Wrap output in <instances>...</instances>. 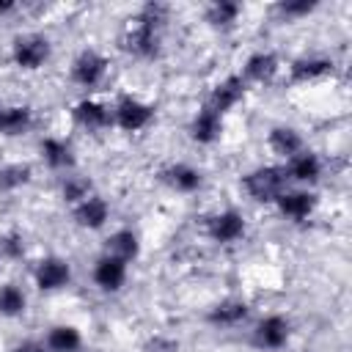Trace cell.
I'll use <instances>...</instances> for the list:
<instances>
[{"mask_svg": "<svg viewBox=\"0 0 352 352\" xmlns=\"http://www.w3.org/2000/svg\"><path fill=\"white\" fill-rule=\"evenodd\" d=\"M110 113H113V124L124 132H140L154 121V104H148L138 96H129V94L118 96V102L113 104Z\"/></svg>", "mask_w": 352, "mask_h": 352, "instance_id": "cell-4", "label": "cell"}, {"mask_svg": "<svg viewBox=\"0 0 352 352\" xmlns=\"http://www.w3.org/2000/svg\"><path fill=\"white\" fill-rule=\"evenodd\" d=\"M206 22L212 25V28H220V30H228V28H234L236 22H239V16H242V6L236 3V0H214V3H209L206 6Z\"/></svg>", "mask_w": 352, "mask_h": 352, "instance_id": "cell-25", "label": "cell"}, {"mask_svg": "<svg viewBox=\"0 0 352 352\" xmlns=\"http://www.w3.org/2000/svg\"><path fill=\"white\" fill-rule=\"evenodd\" d=\"M72 217H74V223L80 226V228H88V231H99L107 220H110V204L102 198V195H88L85 201H80L77 206H74V212H72Z\"/></svg>", "mask_w": 352, "mask_h": 352, "instance_id": "cell-15", "label": "cell"}, {"mask_svg": "<svg viewBox=\"0 0 352 352\" xmlns=\"http://www.w3.org/2000/svg\"><path fill=\"white\" fill-rule=\"evenodd\" d=\"M286 179H292V182H300V184H314V182H319V176H322V160L314 154V151H300V154H294L292 160H286Z\"/></svg>", "mask_w": 352, "mask_h": 352, "instance_id": "cell-19", "label": "cell"}, {"mask_svg": "<svg viewBox=\"0 0 352 352\" xmlns=\"http://www.w3.org/2000/svg\"><path fill=\"white\" fill-rule=\"evenodd\" d=\"M143 352H179V341L170 336H154L143 344Z\"/></svg>", "mask_w": 352, "mask_h": 352, "instance_id": "cell-31", "label": "cell"}, {"mask_svg": "<svg viewBox=\"0 0 352 352\" xmlns=\"http://www.w3.org/2000/svg\"><path fill=\"white\" fill-rule=\"evenodd\" d=\"M72 280V264L60 256H44L33 267V283L38 292H58Z\"/></svg>", "mask_w": 352, "mask_h": 352, "instance_id": "cell-7", "label": "cell"}, {"mask_svg": "<svg viewBox=\"0 0 352 352\" xmlns=\"http://www.w3.org/2000/svg\"><path fill=\"white\" fill-rule=\"evenodd\" d=\"M319 8L316 0H280L278 3V14L283 19H302L308 14H314Z\"/></svg>", "mask_w": 352, "mask_h": 352, "instance_id": "cell-29", "label": "cell"}, {"mask_svg": "<svg viewBox=\"0 0 352 352\" xmlns=\"http://www.w3.org/2000/svg\"><path fill=\"white\" fill-rule=\"evenodd\" d=\"M250 316V305L239 297H226L220 302H214L206 314V322L214 327H236Z\"/></svg>", "mask_w": 352, "mask_h": 352, "instance_id": "cell-17", "label": "cell"}, {"mask_svg": "<svg viewBox=\"0 0 352 352\" xmlns=\"http://www.w3.org/2000/svg\"><path fill=\"white\" fill-rule=\"evenodd\" d=\"M16 11V3L14 0H0V16H8Z\"/></svg>", "mask_w": 352, "mask_h": 352, "instance_id": "cell-33", "label": "cell"}, {"mask_svg": "<svg viewBox=\"0 0 352 352\" xmlns=\"http://www.w3.org/2000/svg\"><path fill=\"white\" fill-rule=\"evenodd\" d=\"M0 107H3V104H0Z\"/></svg>", "mask_w": 352, "mask_h": 352, "instance_id": "cell-34", "label": "cell"}, {"mask_svg": "<svg viewBox=\"0 0 352 352\" xmlns=\"http://www.w3.org/2000/svg\"><path fill=\"white\" fill-rule=\"evenodd\" d=\"M104 253H110V256H116V258L129 264V261H135L140 256V239H138V234L132 228H118V231H113L107 236V250Z\"/></svg>", "mask_w": 352, "mask_h": 352, "instance_id": "cell-23", "label": "cell"}, {"mask_svg": "<svg viewBox=\"0 0 352 352\" xmlns=\"http://www.w3.org/2000/svg\"><path fill=\"white\" fill-rule=\"evenodd\" d=\"M107 69H110V60L96 52V50H82L74 60H72V69H69V77L74 85L80 88H96L102 85V80L107 77Z\"/></svg>", "mask_w": 352, "mask_h": 352, "instance_id": "cell-5", "label": "cell"}, {"mask_svg": "<svg viewBox=\"0 0 352 352\" xmlns=\"http://www.w3.org/2000/svg\"><path fill=\"white\" fill-rule=\"evenodd\" d=\"M160 176H162V182H165L170 190L184 192V195L198 192L201 184H204V173H201L195 165H187V162H173V165L162 168Z\"/></svg>", "mask_w": 352, "mask_h": 352, "instance_id": "cell-16", "label": "cell"}, {"mask_svg": "<svg viewBox=\"0 0 352 352\" xmlns=\"http://www.w3.org/2000/svg\"><path fill=\"white\" fill-rule=\"evenodd\" d=\"M52 55V41L44 33H22L11 44V60L22 72H38Z\"/></svg>", "mask_w": 352, "mask_h": 352, "instance_id": "cell-2", "label": "cell"}, {"mask_svg": "<svg viewBox=\"0 0 352 352\" xmlns=\"http://www.w3.org/2000/svg\"><path fill=\"white\" fill-rule=\"evenodd\" d=\"M28 311V297L16 283H0V316L16 319Z\"/></svg>", "mask_w": 352, "mask_h": 352, "instance_id": "cell-26", "label": "cell"}, {"mask_svg": "<svg viewBox=\"0 0 352 352\" xmlns=\"http://www.w3.org/2000/svg\"><path fill=\"white\" fill-rule=\"evenodd\" d=\"M286 170L280 165H258L242 176L245 192L258 204H275L278 195L286 190Z\"/></svg>", "mask_w": 352, "mask_h": 352, "instance_id": "cell-1", "label": "cell"}, {"mask_svg": "<svg viewBox=\"0 0 352 352\" xmlns=\"http://www.w3.org/2000/svg\"><path fill=\"white\" fill-rule=\"evenodd\" d=\"M245 228H248L245 214L236 212V209H223V212H217L206 220V236L217 245H231V242L242 239Z\"/></svg>", "mask_w": 352, "mask_h": 352, "instance_id": "cell-6", "label": "cell"}, {"mask_svg": "<svg viewBox=\"0 0 352 352\" xmlns=\"http://www.w3.org/2000/svg\"><path fill=\"white\" fill-rule=\"evenodd\" d=\"M220 135H223V116L204 104L190 121V140L198 146H212L214 140H220Z\"/></svg>", "mask_w": 352, "mask_h": 352, "instance_id": "cell-14", "label": "cell"}, {"mask_svg": "<svg viewBox=\"0 0 352 352\" xmlns=\"http://www.w3.org/2000/svg\"><path fill=\"white\" fill-rule=\"evenodd\" d=\"M30 179H33V168L28 162H8V165H3L0 168V195L16 192Z\"/></svg>", "mask_w": 352, "mask_h": 352, "instance_id": "cell-27", "label": "cell"}, {"mask_svg": "<svg viewBox=\"0 0 352 352\" xmlns=\"http://www.w3.org/2000/svg\"><path fill=\"white\" fill-rule=\"evenodd\" d=\"M126 278H129V264L126 261H121V258H116L110 253H102L96 258V264H94V283L104 294L121 292L124 283H126Z\"/></svg>", "mask_w": 352, "mask_h": 352, "instance_id": "cell-9", "label": "cell"}, {"mask_svg": "<svg viewBox=\"0 0 352 352\" xmlns=\"http://www.w3.org/2000/svg\"><path fill=\"white\" fill-rule=\"evenodd\" d=\"M72 121L77 126L88 129V132H99V129H107L113 124V113H110V107L104 102L85 96V99L72 104Z\"/></svg>", "mask_w": 352, "mask_h": 352, "instance_id": "cell-11", "label": "cell"}, {"mask_svg": "<svg viewBox=\"0 0 352 352\" xmlns=\"http://www.w3.org/2000/svg\"><path fill=\"white\" fill-rule=\"evenodd\" d=\"M11 352H50V349H47L44 341H33V338H28V341H19Z\"/></svg>", "mask_w": 352, "mask_h": 352, "instance_id": "cell-32", "label": "cell"}, {"mask_svg": "<svg viewBox=\"0 0 352 352\" xmlns=\"http://www.w3.org/2000/svg\"><path fill=\"white\" fill-rule=\"evenodd\" d=\"M44 344H47L50 352H80V346H82V333H80L74 324H52V327L47 330Z\"/></svg>", "mask_w": 352, "mask_h": 352, "instance_id": "cell-24", "label": "cell"}, {"mask_svg": "<svg viewBox=\"0 0 352 352\" xmlns=\"http://www.w3.org/2000/svg\"><path fill=\"white\" fill-rule=\"evenodd\" d=\"M38 151H41V160L47 162V168H52V170H72L77 162L74 148L63 138H44L38 143Z\"/></svg>", "mask_w": 352, "mask_h": 352, "instance_id": "cell-22", "label": "cell"}, {"mask_svg": "<svg viewBox=\"0 0 352 352\" xmlns=\"http://www.w3.org/2000/svg\"><path fill=\"white\" fill-rule=\"evenodd\" d=\"M336 63L324 55H305V58H297L292 60L289 66V80L297 82V85H308V82H316V80H324L327 74H333Z\"/></svg>", "mask_w": 352, "mask_h": 352, "instance_id": "cell-13", "label": "cell"}, {"mask_svg": "<svg viewBox=\"0 0 352 352\" xmlns=\"http://www.w3.org/2000/svg\"><path fill=\"white\" fill-rule=\"evenodd\" d=\"M22 253H25V239H22L16 231L0 236V256H3V258H19Z\"/></svg>", "mask_w": 352, "mask_h": 352, "instance_id": "cell-30", "label": "cell"}, {"mask_svg": "<svg viewBox=\"0 0 352 352\" xmlns=\"http://www.w3.org/2000/svg\"><path fill=\"white\" fill-rule=\"evenodd\" d=\"M121 50L138 60H154L160 55V28L135 19L121 36Z\"/></svg>", "mask_w": 352, "mask_h": 352, "instance_id": "cell-3", "label": "cell"}, {"mask_svg": "<svg viewBox=\"0 0 352 352\" xmlns=\"http://www.w3.org/2000/svg\"><path fill=\"white\" fill-rule=\"evenodd\" d=\"M88 195H94V187H91V179L85 176H66L60 182V198L72 206H77L80 201H85Z\"/></svg>", "mask_w": 352, "mask_h": 352, "instance_id": "cell-28", "label": "cell"}, {"mask_svg": "<svg viewBox=\"0 0 352 352\" xmlns=\"http://www.w3.org/2000/svg\"><path fill=\"white\" fill-rule=\"evenodd\" d=\"M33 126V110L28 104H3L0 107V135L19 138Z\"/></svg>", "mask_w": 352, "mask_h": 352, "instance_id": "cell-21", "label": "cell"}, {"mask_svg": "<svg viewBox=\"0 0 352 352\" xmlns=\"http://www.w3.org/2000/svg\"><path fill=\"white\" fill-rule=\"evenodd\" d=\"M316 204L319 198L311 192V190H283L275 201L278 212L286 217V220H294V223H302L308 220L314 212H316Z\"/></svg>", "mask_w": 352, "mask_h": 352, "instance_id": "cell-12", "label": "cell"}, {"mask_svg": "<svg viewBox=\"0 0 352 352\" xmlns=\"http://www.w3.org/2000/svg\"><path fill=\"white\" fill-rule=\"evenodd\" d=\"M289 336H292V322L283 316V314H270L264 316L256 330H253V344L258 349H283L289 344Z\"/></svg>", "mask_w": 352, "mask_h": 352, "instance_id": "cell-8", "label": "cell"}, {"mask_svg": "<svg viewBox=\"0 0 352 352\" xmlns=\"http://www.w3.org/2000/svg\"><path fill=\"white\" fill-rule=\"evenodd\" d=\"M245 91H248V82L239 74H228V77H223L212 88V94L206 99V107L214 110V113H220V116H226L228 110H234L245 99Z\"/></svg>", "mask_w": 352, "mask_h": 352, "instance_id": "cell-10", "label": "cell"}, {"mask_svg": "<svg viewBox=\"0 0 352 352\" xmlns=\"http://www.w3.org/2000/svg\"><path fill=\"white\" fill-rule=\"evenodd\" d=\"M267 146H270L278 157H283V160H292L294 154H300V151L305 148L302 135H300L294 126H289V124H275V126L270 129V135H267Z\"/></svg>", "mask_w": 352, "mask_h": 352, "instance_id": "cell-20", "label": "cell"}, {"mask_svg": "<svg viewBox=\"0 0 352 352\" xmlns=\"http://www.w3.org/2000/svg\"><path fill=\"white\" fill-rule=\"evenodd\" d=\"M278 69H280V60H278V55L275 52H267V50H261V52H253L248 60H245V66H242V80L245 82H270L275 74H278Z\"/></svg>", "mask_w": 352, "mask_h": 352, "instance_id": "cell-18", "label": "cell"}]
</instances>
